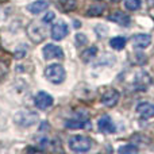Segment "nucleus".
Returning a JSON list of instances; mask_svg holds the SVG:
<instances>
[{
	"mask_svg": "<svg viewBox=\"0 0 154 154\" xmlns=\"http://www.w3.org/2000/svg\"><path fill=\"white\" fill-rule=\"evenodd\" d=\"M92 147V139L85 135H75L69 139V149L75 153H85Z\"/></svg>",
	"mask_w": 154,
	"mask_h": 154,
	"instance_id": "obj_1",
	"label": "nucleus"
},
{
	"mask_svg": "<svg viewBox=\"0 0 154 154\" xmlns=\"http://www.w3.org/2000/svg\"><path fill=\"white\" fill-rule=\"evenodd\" d=\"M45 76L49 81L54 82V84H61L65 80L66 72H65L64 66L60 64H51L45 69Z\"/></svg>",
	"mask_w": 154,
	"mask_h": 154,
	"instance_id": "obj_2",
	"label": "nucleus"
},
{
	"mask_svg": "<svg viewBox=\"0 0 154 154\" xmlns=\"http://www.w3.org/2000/svg\"><path fill=\"white\" fill-rule=\"evenodd\" d=\"M15 120L18 125L24 126V127H29V126H32L34 123H37L38 115L35 114V112H31V111H20L19 114L15 115Z\"/></svg>",
	"mask_w": 154,
	"mask_h": 154,
	"instance_id": "obj_3",
	"label": "nucleus"
},
{
	"mask_svg": "<svg viewBox=\"0 0 154 154\" xmlns=\"http://www.w3.org/2000/svg\"><path fill=\"white\" fill-rule=\"evenodd\" d=\"M34 103H35L37 108L43 111V109H48L49 107L53 106V97H51L49 93L43 92V91H39L34 97Z\"/></svg>",
	"mask_w": 154,
	"mask_h": 154,
	"instance_id": "obj_4",
	"label": "nucleus"
},
{
	"mask_svg": "<svg viewBox=\"0 0 154 154\" xmlns=\"http://www.w3.org/2000/svg\"><path fill=\"white\" fill-rule=\"evenodd\" d=\"M43 57L46 60H54V58H62L64 57V51L60 46L54 45V43H49L43 48Z\"/></svg>",
	"mask_w": 154,
	"mask_h": 154,
	"instance_id": "obj_5",
	"label": "nucleus"
},
{
	"mask_svg": "<svg viewBox=\"0 0 154 154\" xmlns=\"http://www.w3.org/2000/svg\"><path fill=\"white\" fill-rule=\"evenodd\" d=\"M97 128H99V131L103 134H114L115 130H116L114 122H112V119L108 115H104V116H101L100 119H99Z\"/></svg>",
	"mask_w": 154,
	"mask_h": 154,
	"instance_id": "obj_6",
	"label": "nucleus"
},
{
	"mask_svg": "<svg viewBox=\"0 0 154 154\" xmlns=\"http://www.w3.org/2000/svg\"><path fill=\"white\" fill-rule=\"evenodd\" d=\"M119 97H120V95L116 89H108L104 92L103 96H101V103H103L106 107H114L118 104Z\"/></svg>",
	"mask_w": 154,
	"mask_h": 154,
	"instance_id": "obj_7",
	"label": "nucleus"
},
{
	"mask_svg": "<svg viewBox=\"0 0 154 154\" xmlns=\"http://www.w3.org/2000/svg\"><path fill=\"white\" fill-rule=\"evenodd\" d=\"M68 35V26L65 22H58L51 27V38L54 41H61Z\"/></svg>",
	"mask_w": 154,
	"mask_h": 154,
	"instance_id": "obj_8",
	"label": "nucleus"
},
{
	"mask_svg": "<svg viewBox=\"0 0 154 154\" xmlns=\"http://www.w3.org/2000/svg\"><path fill=\"white\" fill-rule=\"evenodd\" d=\"M108 18H109V20L115 22V23L120 24V26H123V27L130 26V23H131V18L127 15V14L122 12V11H116V12H112L111 15L108 16Z\"/></svg>",
	"mask_w": 154,
	"mask_h": 154,
	"instance_id": "obj_9",
	"label": "nucleus"
},
{
	"mask_svg": "<svg viewBox=\"0 0 154 154\" xmlns=\"http://www.w3.org/2000/svg\"><path fill=\"white\" fill-rule=\"evenodd\" d=\"M133 43L137 49H146L152 43V35L149 34H137L133 37Z\"/></svg>",
	"mask_w": 154,
	"mask_h": 154,
	"instance_id": "obj_10",
	"label": "nucleus"
},
{
	"mask_svg": "<svg viewBox=\"0 0 154 154\" xmlns=\"http://www.w3.org/2000/svg\"><path fill=\"white\" fill-rule=\"evenodd\" d=\"M137 112L138 115H141L145 119H149V118L154 116V104L152 103H141L137 107Z\"/></svg>",
	"mask_w": 154,
	"mask_h": 154,
	"instance_id": "obj_11",
	"label": "nucleus"
},
{
	"mask_svg": "<svg viewBox=\"0 0 154 154\" xmlns=\"http://www.w3.org/2000/svg\"><path fill=\"white\" fill-rule=\"evenodd\" d=\"M57 7L64 12H72L77 8V2L76 0H58Z\"/></svg>",
	"mask_w": 154,
	"mask_h": 154,
	"instance_id": "obj_12",
	"label": "nucleus"
},
{
	"mask_svg": "<svg viewBox=\"0 0 154 154\" xmlns=\"http://www.w3.org/2000/svg\"><path fill=\"white\" fill-rule=\"evenodd\" d=\"M48 3L46 2H43V0H37V2H34V3H31V4L27 7V10L30 11L31 14H41L42 11H45L46 8H48Z\"/></svg>",
	"mask_w": 154,
	"mask_h": 154,
	"instance_id": "obj_13",
	"label": "nucleus"
},
{
	"mask_svg": "<svg viewBox=\"0 0 154 154\" xmlns=\"http://www.w3.org/2000/svg\"><path fill=\"white\" fill-rule=\"evenodd\" d=\"M109 45H111V48L115 49V50H122L126 46V38L125 37H115L109 41Z\"/></svg>",
	"mask_w": 154,
	"mask_h": 154,
	"instance_id": "obj_14",
	"label": "nucleus"
},
{
	"mask_svg": "<svg viewBox=\"0 0 154 154\" xmlns=\"http://www.w3.org/2000/svg\"><path fill=\"white\" fill-rule=\"evenodd\" d=\"M149 82H150L149 75H146V73H139V75H138V80H135V87L143 89L146 85H149Z\"/></svg>",
	"mask_w": 154,
	"mask_h": 154,
	"instance_id": "obj_15",
	"label": "nucleus"
},
{
	"mask_svg": "<svg viewBox=\"0 0 154 154\" xmlns=\"http://www.w3.org/2000/svg\"><path fill=\"white\" fill-rule=\"evenodd\" d=\"M96 53H97V49H96V48H89V49H87L85 51H82V53H81V60H82L84 62L91 61V60H92L93 57L96 56Z\"/></svg>",
	"mask_w": 154,
	"mask_h": 154,
	"instance_id": "obj_16",
	"label": "nucleus"
},
{
	"mask_svg": "<svg viewBox=\"0 0 154 154\" xmlns=\"http://www.w3.org/2000/svg\"><path fill=\"white\" fill-rule=\"evenodd\" d=\"M123 4H125V7L127 8L128 11H137L141 8V0H125L123 2Z\"/></svg>",
	"mask_w": 154,
	"mask_h": 154,
	"instance_id": "obj_17",
	"label": "nucleus"
},
{
	"mask_svg": "<svg viewBox=\"0 0 154 154\" xmlns=\"http://www.w3.org/2000/svg\"><path fill=\"white\" fill-rule=\"evenodd\" d=\"M119 153L120 154H135L138 153V147L135 145H125V146L119 147Z\"/></svg>",
	"mask_w": 154,
	"mask_h": 154,
	"instance_id": "obj_18",
	"label": "nucleus"
},
{
	"mask_svg": "<svg viewBox=\"0 0 154 154\" xmlns=\"http://www.w3.org/2000/svg\"><path fill=\"white\" fill-rule=\"evenodd\" d=\"M85 126V120L82 119H70L66 122V127L69 128H82Z\"/></svg>",
	"mask_w": 154,
	"mask_h": 154,
	"instance_id": "obj_19",
	"label": "nucleus"
},
{
	"mask_svg": "<svg viewBox=\"0 0 154 154\" xmlns=\"http://www.w3.org/2000/svg\"><path fill=\"white\" fill-rule=\"evenodd\" d=\"M7 72H8V68H7V64L3 61H0V81L7 76Z\"/></svg>",
	"mask_w": 154,
	"mask_h": 154,
	"instance_id": "obj_20",
	"label": "nucleus"
},
{
	"mask_svg": "<svg viewBox=\"0 0 154 154\" xmlns=\"http://www.w3.org/2000/svg\"><path fill=\"white\" fill-rule=\"evenodd\" d=\"M54 16H56L54 12H48L45 15V18H43V22H45V23H50V22L54 19Z\"/></svg>",
	"mask_w": 154,
	"mask_h": 154,
	"instance_id": "obj_21",
	"label": "nucleus"
},
{
	"mask_svg": "<svg viewBox=\"0 0 154 154\" xmlns=\"http://www.w3.org/2000/svg\"><path fill=\"white\" fill-rule=\"evenodd\" d=\"M76 38H77V42H80V43H87L88 42V39L84 37V34H77Z\"/></svg>",
	"mask_w": 154,
	"mask_h": 154,
	"instance_id": "obj_22",
	"label": "nucleus"
}]
</instances>
